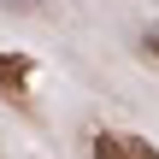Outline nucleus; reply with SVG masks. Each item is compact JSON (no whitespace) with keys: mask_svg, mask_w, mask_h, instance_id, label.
<instances>
[{"mask_svg":"<svg viewBox=\"0 0 159 159\" xmlns=\"http://www.w3.org/2000/svg\"><path fill=\"white\" fill-rule=\"evenodd\" d=\"M6 12H35V6H47V0H0Z\"/></svg>","mask_w":159,"mask_h":159,"instance_id":"4","label":"nucleus"},{"mask_svg":"<svg viewBox=\"0 0 159 159\" xmlns=\"http://www.w3.org/2000/svg\"><path fill=\"white\" fill-rule=\"evenodd\" d=\"M94 159H159L148 136H124V130H100L94 136Z\"/></svg>","mask_w":159,"mask_h":159,"instance_id":"1","label":"nucleus"},{"mask_svg":"<svg viewBox=\"0 0 159 159\" xmlns=\"http://www.w3.org/2000/svg\"><path fill=\"white\" fill-rule=\"evenodd\" d=\"M142 53H148V59H159V18L142 30Z\"/></svg>","mask_w":159,"mask_h":159,"instance_id":"3","label":"nucleus"},{"mask_svg":"<svg viewBox=\"0 0 159 159\" xmlns=\"http://www.w3.org/2000/svg\"><path fill=\"white\" fill-rule=\"evenodd\" d=\"M30 77H35V59H30V53H12V47H0V94H12V100H30Z\"/></svg>","mask_w":159,"mask_h":159,"instance_id":"2","label":"nucleus"}]
</instances>
